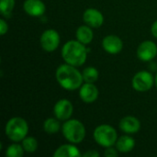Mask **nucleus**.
Returning <instances> with one entry per match:
<instances>
[{
	"label": "nucleus",
	"instance_id": "f257e3e1",
	"mask_svg": "<svg viewBox=\"0 0 157 157\" xmlns=\"http://www.w3.org/2000/svg\"><path fill=\"white\" fill-rule=\"evenodd\" d=\"M55 78L58 84L63 89L68 91L79 89L84 82L83 75L78 69H76V66L66 63L61 64L56 69Z\"/></svg>",
	"mask_w": 157,
	"mask_h": 157
},
{
	"label": "nucleus",
	"instance_id": "f03ea898",
	"mask_svg": "<svg viewBox=\"0 0 157 157\" xmlns=\"http://www.w3.org/2000/svg\"><path fill=\"white\" fill-rule=\"evenodd\" d=\"M62 57L66 63L74 66L83 65L87 58V50L85 44L76 40H68L62 48Z\"/></svg>",
	"mask_w": 157,
	"mask_h": 157
},
{
	"label": "nucleus",
	"instance_id": "7ed1b4c3",
	"mask_svg": "<svg viewBox=\"0 0 157 157\" xmlns=\"http://www.w3.org/2000/svg\"><path fill=\"white\" fill-rule=\"evenodd\" d=\"M5 133L6 137L14 143L22 142L29 133L28 122L23 118L13 117L6 122Z\"/></svg>",
	"mask_w": 157,
	"mask_h": 157
},
{
	"label": "nucleus",
	"instance_id": "20e7f679",
	"mask_svg": "<svg viewBox=\"0 0 157 157\" xmlns=\"http://www.w3.org/2000/svg\"><path fill=\"white\" fill-rule=\"evenodd\" d=\"M63 137L71 144H78L86 137V128L84 124L76 119H69L64 121L62 127Z\"/></svg>",
	"mask_w": 157,
	"mask_h": 157
},
{
	"label": "nucleus",
	"instance_id": "39448f33",
	"mask_svg": "<svg viewBox=\"0 0 157 157\" xmlns=\"http://www.w3.org/2000/svg\"><path fill=\"white\" fill-rule=\"evenodd\" d=\"M93 138L98 145L107 148L116 144L118 134L112 126L109 124H101L94 130Z\"/></svg>",
	"mask_w": 157,
	"mask_h": 157
},
{
	"label": "nucleus",
	"instance_id": "423d86ee",
	"mask_svg": "<svg viewBox=\"0 0 157 157\" xmlns=\"http://www.w3.org/2000/svg\"><path fill=\"white\" fill-rule=\"evenodd\" d=\"M132 85L138 92H147L155 85V77L148 71H140L134 75Z\"/></svg>",
	"mask_w": 157,
	"mask_h": 157
},
{
	"label": "nucleus",
	"instance_id": "0eeeda50",
	"mask_svg": "<svg viewBox=\"0 0 157 157\" xmlns=\"http://www.w3.org/2000/svg\"><path fill=\"white\" fill-rule=\"evenodd\" d=\"M40 46L41 48L48 52H54L60 44V35L59 33L52 29H46L42 32L40 39Z\"/></svg>",
	"mask_w": 157,
	"mask_h": 157
},
{
	"label": "nucleus",
	"instance_id": "6e6552de",
	"mask_svg": "<svg viewBox=\"0 0 157 157\" xmlns=\"http://www.w3.org/2000/svg\"><path fill=\"white\" fill-rule=\"evenodd\" d=\"M137 57L142 62H150L157 55V45L152 40L143 41L137 48Z\"/></svg>",
	"mask_w": 157,
	"mask_h": 157
},
{
	"label": "nucleus",
	"instance_id": "1a4fd4ad",
	"mask_svg": "<svg viewBox=\"0 0 157 157\" xmlns=\"http://www.w3.org/2000/svg\"><path fill=\"white\" fill-rule=\"evenodd\" d=\"M74 112V106L68 99L63 98L58 100L53 107V113L59 121H67Z\"/></svg>",
	"mask_w": 157,
	"mask_h": 157
},
{
	"label": "nucleus",
	"instance_id": "9d476101",
	"mask_svg": "<svg viewBox=\"0 0 157 157\" xmlns=\"http://www.w3.org/2000/svg\"><path fill=\"white\" fill-rule=\"evenodd\" d=\"M83 20L87 26L98 29L103 25L104 17H103V14L99 10L91 7V8H87L85 10L83 14Z\"/></svg>",
	"mask_w": 157,
	"mask_h": 157
},
{
	"label": "nucleus",
	"instance_id": "9b49d317",
	"mask_svg": "<svg viewBox=\"0 0 157 157\" xmlns=\"http://www.w3.org/2000/svg\"><path fill=\"white\" fill-rule=\"evenodd\" d=\"M102 47L109 54H118L123 48V42L116 35H108L102 40Z\"/></svg>",
	"mask_w": 157,
	"mask_h": 157
},
{
	"label": "nucleus",
	"instance_id": "f8f14e48",
	"mask_svg": "<svg viewBox=\"0 0 157 157\" xmlns=\"http://www.w3.org/2000/svg\"><path fill=\"white\" fill-rule=\"evenodd\" d=\"M79 97L85 103H93L98 98V89L94 83H85L79 88Z\"/></svg>",
	"mask_w": 157,
	"mask_h": 157
},
{
	"label": "nucleus",
	"instance_id": "ddd939ff",
	"mask_svg": "<svg viewBox=\"0 0 157 157\" xmlns=\"http://www.w3.org/2000/svg\"><path fill=\"white\" fill-rule=\"evenodd\" d=\"M119 126L120 129L127 134H133L141 130L140 121L133 116H126L122 118L120 121Z\"/></svg>",
	"mask_w": 157,
	"mask_h": 157
},
{
	"label": "nucleus",
	"instance_id": "4468645a",
	"mask_svg": "<svg viewBox=\"0 0 157 157\" xmlns=\"http://www.w3.org/2000/svg\"><path fill=\"white\" fill-rule=\"evenodd\" d=\"M23 8L31 17H40L46 10V6L41 0H26L23 4Z\"/></svg>",
	"mask_w": 157,
	"mask_h": 157
},
{
	"label": "nucleus",
	"instance_id": "2eb2a0df",
	"mask_svg": "<svg viewBox=\"0 0 157 157\" xmlns=\"http://www.w3.org/2000/svg\"><path fill=\"white\" fill-rule=\"evenodd\" d=\"M54 157H79L81 156V153L78 148L74 144H67L61 145L58 147L54 154Z\"/></svg>",
	"mask_w": 157,
	"mask_h": 157
},
{
	"label": "nucleus",
	"instance_id": "dca6fc26",
	"mask_svg": "<svg viewBox=\"0 0 157 157\" xmlns=\"http://www.w3.org/2000/svg\"><path fill=\"white\" fill-rule=\"evenodd\" d=\"M115 145L120 153L127 154L133 150V148L135 146V140L132 136L122 135L118 138Z\"/></svg>",
	"mask_w": 157,
	"mask_h": 157
},
{
	"label": "nucleus",
	"instance_id": "f3484780",
	"mask_svg": "<svg viewBox=\"0 0 157 157\" xmlns=\"http://www.w3.org/2000/svg\"><path fill=\"white\" fill-rule=\"evenodd\" d=\"M75 36H76V40L78 41H80L81 43L86 45V44H89L92 41L93 38H94V33H93V30H92L91 27H89V26H87L86 24V25L80 26L76 29Z\"/></svg>",
	"mask_w": 157,
	"mask_h": 157
},
{
	"label": "nucleus",
	"instance_id": "a211bd4d",
	"mask_svg": "<svg viewBox=\"0 0 157 157\" xmlns=\"http://www.w3.org/2000/svg\"><path fill=\"white\" fill-rule=\"evenodd\" d=\"M61 129L59 120L55 118H48L43 123V130L48 134L57 133Z\"/></svg>",
	"mask_w": 157,
	"mask_h": 157
},
{
	"label": "nucleus",
	"instance_id": "6ab92c4d",
	"mask_svg": "<svg viewBox=\"0 0 157 157\" xmlns=\"http://www.w3.org/2000/svg\"><path fill=\"white\" fill-rule=\"evenodd\" d=\"M82 75L85 83H95L98 79L99 73L96 67L88 66L83 70Z\"/></svg>",
	"mask_w": 157,
	"mask_h": 157
},
{
	"label": "nucleus",
	"instance_id": "aec40b11",
	"mask_svg": "<svg viewBox=\"0 0 157 157\" xmlns=\"http://www.w3.org/2000/svg\"><path fill=\"white\" fill-rule=\"evenodd\" d=\"M14 7L15 0H0V13L4 17H11Z\"/></svg>",
	"mask_w": 157,
	"mask_h": 157
},
{
	"label": "nucleus",
	"instance_id": "412c9836",
	"mask_svg": "<svg viewBox=\"0 0 157 157\" xmlns=\"http://www.w3.org/2000/svg\"><path fill=\"white\" fill-rule=\"evenodd\" d=\"M24 148L22 146V144H10L6 152H5V155L6 157H22L24 155Z\"/></svg>",
	"mask_w": 157,
	"mask_h": 157
},
{
	"label": "nucleus",
	"instance_id": "4be33fe9",
	"mask_svg": "<svg viewBox=\"0 0 157 157\" xmlns=\"http://www.w3.org/2000/svg\"><path fill=\"white\" fill-rule=\"evenodd\" d=\"M22 146L24 151L29 154L35 153L38 148V141L31 136H27L22 140Z\"/></svg>",
	"mask_w": 157,
	"mask_h": 157
},
{
	"label": "nucleus",
	"instance_id": "5701e85b",
	"mask_svg": "<svg viewBox=\"0 0 157 157\" xmlns=\"http://www.w3.org/2000/svg\"><path fill=\"white\" fill-rule=\"evenodd\" d=\"M119 151L117 148H113V146L107 147L104 153V155L106 157H116L119 155Z\"/></svg>",
	"mask_w": 157,
	"mask_h": 157
},
{
	"label": "nucleus",
	"instance_id": "b1692460",
	"mask_svg": "<svg viewBox=\"0 0 157 157\" xmlns=\"http://www.w3.org/2000/svg\"><path fill=\"white\" fill-rule=\"evenodd\" d=\"M8 30V25L4 18L0 19V35H5Z\"/></svg>",
	"mask_w": 157,
	"mask_h": 157
},
{
	"label": "nucleus",
	"instance_id": "393cba45",
	"mask_svg": "<svg viewBox=\"0 0 157 157\" xmlns=\"http://www.w3.org/2000/svg\"><path fill=\"white\" fill-rule=\"evenodd\" d=\"M99 155H100L99 153L97 152L96 150H89L82 155V156L84 157H99Z\"/></svg>",
	"mask_w": 157,
	"mask_h": 157
},
{
	"label": "nucleus",
	"instance_id": "a878e982",
	"mask_svg": "<svg viewBox=\"0 0 157 157\" xmlns=\"http://www.w3.org/2000/svg\"><path fill=\"white\" fill-rule=\"evenodd\" d=\"M151 32H152V35L155 37V38H157V20H155L152 27H151Z\"/></svg>",
	"mask_w": 157,
	"mask_h": 157
},
{
	"label": "nucleus",
	"instance_id": "bb28decb",
	"mask_svg": "<svg viewBox=\"0 0 157 157\" xmlns=\"http://www.w3.org/2000/svg\"><path fill=\"white\" fill-rule=\"evenodd\" d=\"M155 86H156V88H157V72H156L155 76Z\"/></svg>",
	"mask_w": 157,
	"mask_h": 157
}]
</instances>
